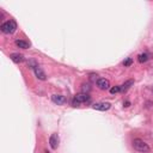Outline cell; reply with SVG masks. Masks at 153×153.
<instances>
[{
	"instance_id": "cell-1",
	"label": "cell",
	"mask_w": 153,
	"mask_h": 153,
	"mask_svg": "<svg viewBox=\"0 0 153 153\" xmlns=\"http://www.w3.org/2000/svg\"><path fill=\"white\" fill-rule=\"evenodd\" d=\"M0 29H1V31H3L4 34L10 35V34H13V32L17 30V24H16L15 20L10 19V20L3 23V24H1V27H0Z\"/></svg>"
},
{
	"instance_id": "cell-2",
	"label": "cell",
	"mask_w": 153,
	"mask_h": 153,
	"mask_svg": "<svg viewBox=\"0 0 153 153\" xmlns=\"http://www.w3.org/2000/svg\"><path fill=\"white\" fill-rule=\"evenodd\" d=\"M133 147H134V149H136L138 152H141V153H147L151 149L149 146L141 139H134L133 140Z\"/></svg>"
},
{
	"instance_id": "cell-3",
	"label": "cell",
	"mask_w": 153,
	"mask_h": 153,
	"mask_svg": "<svg viewBox=\"0 0 153 153\" xmlns=\"http://www.w3.org/2000/svg\"><path fill=\"white\" fill-rule=\"evenodd\" d=\"M59 142H60V139H59V135L56 133L50 135V139H49V144H50V147L53 149H56L59 147Z\"/></svg>"
},
{
	"instance_id": "cell-4",
	"label": "cell",
	"mask_w": 153,
	"mask_h": 153,
	"mask_svg": "<svg viewBox=\"0 0 153 153\" xmlns=\"http://www.w3.org/2000/svg\"><path fill=\"white\" fill-rule=\"evenodd\" d=\"M92 108L95 110H99V111H107L111 108V104L108 103V102H105V103H95L92 105Z\"/></svg>"
},
{
	"instance_id": "cell-5",
	"label": "cell",
	"mask_w": 153,
	"mask_h": 153,
	"mask_svg": "<svg viewBox=\"0 0 153 153\" xmlns=\"http://www.w3.org/2000/svg\"><path fill=\"white\" fill-rule=\"evenodd\" d=\"M97 86H98V88H100V90H108L110 87V81L105 78H100V79L97 80Z\"/></svg>"
},
{
	"instance_id": "cell-6",
	"label": "cell",
	"mask_w": 153,
	"mask_h": 153,
	"mask_svg": "<svg viewBox=\"0 0 153 153\" xmlns=\"http://www.w3.org/2000/svg\"><path fill=\"white\" fill-rule=\"evenodd\" d=\"M34 72H35V75H36L40 80H46V79H47V75H46V73L43 72V69H42L40 66H38V65L34 67Z\"/></svg>"
},
{
	"instance_id": "cell-7",
	"label": "cell",
	"mask_w": 153,
	"mask_h": 153,
	"mask_svg": "<svg viewBox=\"0 0 153 153\" xmlns=\"http://www.w3.org/2000/svg\"><path fill=\"white\" fill-rule=\"evenodd\" d=\"M52 100L54 102L55 104L61 105V104H65L66 103V97L62 96V95H53L52 96Z\"/></svg>"
},
{
	"instance_id": "cell-8",
	"label": "cell",
	"mask_w": 153,
	"mask_h": 153,
	"mask_svg": "<svg viewBox=\"0 0 153 153\" xmlns=\"http://www.w3.org/2000/svg\"><path fill=\"white\" fill-rule=\"evenodd\" d=\"M74 99L76 100V102H79V103L81 104V103H86V102H88L90 100V96H88V93H78L75 97H74Z\"/></svg>"
},
{
	"instance_id": "cell-9",
	"label": "cell",
	"mask_w": 153,
	"mask_h": 153,
	"mask_svg": "<svg viewBox=\"0 0 153 153\" xmlns=\"http://www.w3.org/2000/svg\"><path fill=\"white\" fill-rule=\"evenodd\" d=\"M10 58H11V60L13 61L15 63H19V62H23V61H24V56H23L22 54H18V53L11 54Z\"/></svg>"
},
{
	"instance_id": "cell-10",
	"label": "cell",
	"mask_w": 153,
	"mask_h": 153,
	"mask_svg": "<svg viewBox=\"0 0 153 153\" xmlns=\"http://www.w3.org/2000/svg\"><path fill=\"white\" fill-rule=\"evenodd\" d=\"M134 85V80L133 79H129V80H127L123 85H121V92H126V91H128L131 86Z\"/></svg>"
},
{
	"instance_id": "cell-11",
	"label": "cell",
	"mask_w": 153,
	"mask_h": 153,
	"mask_svg": "<svg viewBox=\"0 0 153 153\" xmlns=\"http://www.w3.org/2000/svg\"><path fill=\"white\" fill-rule=\"evenodd\" d=\"M16 46L22 48V49H29L30 48V43H28L27 41H23V40H17L16 41Z\"/></svg>"
},
{
	"instance_id": "cell-12",
	"label": "cell",
	"mask_w": 153,
	"mask_h": 153,
	"mask_svg": "<svg viewBox=\"0 0 153 153\" xmlns=\"http://www.w3.org/2000/svg\"><path fill=\"white\" fill-rule=\"evenodd\" d=\"M149 58H148V54H146V53H144V54H140L139 56H138V60H139V62H146L147 60H148Z\"/></svg>"
},
{
	"instance_id": "cell-13",
	"label": "cell",
	"mask_w": 153,
	"mask_h": 153,
	"mask_svg": "<svg viewBox=\"0 0 153 153\" xmlns=\"http://www.w3.org/2000/svg\"><path fill=\"white\" fill-rule=\"evenodd\" d=\"M133 63V59L132 58H127L124 61H123V65H124V67H129Z\"/></svg>"
},
{
	"instance_id": "cell-14",
	"label": "cell",
	"mask_w": 153,
	"mask_h": 153,
	"mask_svg": "<svg viewBox=\"0 0 153 153\" xmlns=\"http://www.w3.org/2000/svg\"><path fill=\"white\" fill-rule=\"evenodd\" d=\"M120 91H121V86H114V87L110 88V93L111 95H115V93H117Z\"/></svg>"
},
{
	"instance_id": "cell-15",
	"label": "cell",
	"mask_w": 153,
	"mask_h": 153,
	"mask_svg": "<svg viewBox=\"0 0 153 153\" xmlns=\"http://www.w3.org/2000/svg\"><path fill=\"white\" fill-rule=\"evenodd\" d=\"M81 90H83V93H87L88 91L91 90V86L88 85V84H84L83 87H81Z\"/></svg>"
},
{
	"instance_id": "cell-16",
	"label": "cell",
	"mask_w": 153,
	"mask_h": 153,
	"mask_svg": "<svg viewBox=\"0 0 153 153\" xmlns=\"http://www.w3.org/2000/svg\"><path fill=\"white\" fill-rule=\"evenodd\" d=\"M73 107H80V103H79V102H76L75 99L73 100Z\"/></svg>"
},
{
	"instance_id": "cell-17",
	"label": "cell",
	"mask_w": 153,
	"mask_h": 153,
	"mask_svg": "<svg viewBox=\"0 0 153 153\" xmlns=\"http://www.w3.org/2000/svg\"><path fill=\"white\" fill-rule=\"evenodd\" d=\"M129 105H131L129 102H126V103H124V107H129Z\"/></svg>"
}]
</instances>
